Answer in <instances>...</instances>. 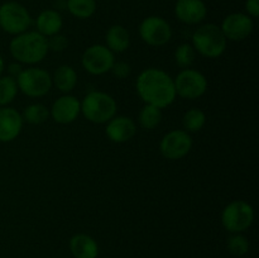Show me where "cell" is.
I'll use <instances>...</instances> for the list:
<instances>
[{"label": "cell", "instance_id": "12", "mask_svg": "<svg viewBox=\"0 0 259 258\" xmlns=\"http://www.w3.org/2000/svg\"><path fill=\"white\" fill-rule=\"evenodd\" d=\"M223 34L227 40L233 42H242L252 34L254 29L253 19L244 13H232L227 15L220 25Z\"/></svg>", "mask_w": 259, "mask_h": 258}, {"label": "cell", "instance_id": "16", "mask_svg": "<svg viewBox=\"0 0 259 258\" xmlns=\"http://www.w3.org/2000/svg\"><path fill=\"white\" fill-rule=\"evenodd\" d=\"M175 14L180 22L189 25L201 23L207 15V8L202 0H177Z\"/></svg>", "mask_w": 259, "mask_h": 258}, {"label": "cell", "instance_id": "31", "mask_svg": "<svg viewBox=\"0 0 259 258\" xmlns=\"http://www.w3.org/2000/svg\"><path fill=\"white\" fill-rule=\"evenodd\" d=\"M8 76H10V77L13 78H17L18 76H19V73L23 71V66L22 63L19 62H14V63H10L9 66H8Z\"/></svg>", "mask_w": 259, "mask_h": 258}, {"label": "cell", "instance_id": "23", "mask_svg": "<svg viewBox=\"0 0 259 258\" xmlns=\"http://www.w3.org/2000/svg\"><path fill=\"white\" fill-rule=\"evenodd\" d=\"M184 131L187 133H196L200 132L206 124V114L199 108H191L184 114L182 118Z\"/></svg>", "mask_w": 259, "mask_h": 258}, {"label": "cell", "instance_id": "18", "mask_svg": "<svg viewBox=\"0 0 259 258\" xmlns=\"http://www.w3.org/2000/svg\"><path fill=\"white\" fill-rule=\"evenodd\" d=\"M62 25V17H61V14L57 10L53 9L43 10L42 13H39V15L37 17V20H35L37 32L46 38L57 34V33H61Z\"/></svg>", "mask_w": 259, "mask_h": 258}, {"label": "cell", "instance_id": "20", "mask_svg": "<svg viewBox=\"0 0 259 258\" xmlns=\"http://www.w3.org/2000/svg\"><path fill=\"white\" fill-rule=\"evenodd\" d=\"M77 85V72L70 65H61L52 75V86H56L61 93L70 94Z\"/></svg>", "mask_w": 259, "mask_h": 258}, {"label": "cell", "instance_id": "11", "mask_svg": "<svg viewBox=\"0 0 259 258\" xmlns=\"http://www.w3.org/2000/svg\"><path fill=\"white\" fill-rule=\"evenodd\" d=\"M192 148V138L184 129H174L162 137L159 142V151L164 158L177 161L190 153Z\"/></svg>", "mask_w": 259, "mask_h": 258}, {"label": "cell", "instance_id": "24", "mask_svg": "<svg viewBox=\"0 0 259 258\" xmlns=\"http://www.w3.org/2000/svg\"><path fill=\"white\" fill-rule=\"evenodd\" d=\"M67 9L78 19H88L96 12L95 0H67Z\"/></svg>", "mask_w": 259, "mask_h": 258}, {"label": "cell", "instance_id": "4", "mask_svg": "<svg viewBox=\"0 0 259 258\" xmlns=\"http://www.w3.org/2000/svg\"><path fill=\"white\" fill-rule=\"evenodd\" d=\"M192 47L206 58H218L225 52L228 40L219 25L214 23L200 25L192 34Z\"/></svg>", "mask_w": 259, "mask_h": 258}, {"label": "cell", "instance_id": "6", "mask_svg": "<svg viewBox=\"0 0 259 258\" xmlns=\"http://www.w3.org/2000/svg\"><path fill=\"white\" fill-rule=\"evenodd\" d=\"M18 90L28 98H42L52 89V76L40 67L23 68L17 78Z\"/></svg>", "mask_w": 259, "mask_h": 258}, {"label": "cell", "instance_id": "5", "mask_svg": "<svg viewBox=\"0 0 259 258\" xmlns=\"http://www.w3.org/2000/svg\"><path fill=\"white\" fill-rule=\"evenodd\" d=\"M254 222V209L244 200H233L222 211V224L230 234L244 233Z\"/></svg>", "mask_w": 259, "mask_h": 258}, {"label": "cell", "instance_id": "28", "mask_svg": "<svg viewBox=\"0 0 259 258\" xmlns=\"http://www.w3.org/2000/svg\"><path fill=\"white\" fill-rule=\"evenodd\" d=\"M47 45L50 51H53V52H62V51H65L67 48L68 40L65 35L61 34V33H57V34L51 35V37L47 38Z\"/></svg>", "mask_w": 259, "mask_h": 258}, {"label": "cell", "instance_id": "26", "mask_svg": "<svg viewBox=\"0 0 259 258\" xmlns=\"http://www.w3.org/2000/svg\"><path fill=\"white\" fill-rule=\"evenodd\" d=\"M195 57H196V51L194 50L191 43H182L175 50L174 53L175 62L182 70L191 67L192 63L195 62Z\"/></svg>", "mask_w": 259, "mask_h": 258}, {"label": "cell", "instance_id": "15", "mask_svg": "<svg viewBox=\"0 0 259 258\" xmlns=\"http://www.w3.org/2000/svg\"><path fill=\"white\" fill-rule=\"evenodd\" d=\"M137 133V124L125 115H115L106 123L105 134L114 143H125Z\"/></svg>", "mask_w": 259, "mask_h": 258}, {"label": "cell", "instance_id": "3", "mask_svg": "<svg viewBox=\"0 0 259 258\" xmlns=\"http://www.w3.org/2000/svg\"><path fill=\"white\" fill-rule=\"evenodd\" d=\"M118 105L108 93L94 90L81 100V114L94 124H105L116 115Z\"/></svg>", "mask_w": 259, "mask_h": 258}, {"label": "cell", "instance_id": "1", "mask_svg": "<svg viewBox=\"0 0 259 258\" xmlns=\"http://www.w3.org/2000/svg\"><path fill=\"white\" fill-rule=\"evenodd\" d=\"M136 89L144 104L159 109L168 108L177 98L174 78L161 68L149 67L142 71L136 81Z\"/></svg>", "mask_w": 259, "mask_h": 258}, {"label": "cell", "instance_id": "13", "mask_svg": "<svg viewBox=\"0 0 259 258\" xmlns=\"http://www.w3.org/2000/svg\"><path fill=\"white\" fill-rule=\"evenodd\" d=\"M81 114V101L76 96L65 94L53 101L50 116L58 124H71Z\"/></svg>", "mask_w": 259, "mask_h": 258}, {"label": "cell", "instance_id": "9", "mask_svg": "<svg viewBox=\"0 0 259 258\" xmlns=\"http://www.w3.org/2000/svg\"><path fill=\"white\" fill-rule=\"evenodd\" d=\"M115 62L114 53L105 45H93L83 51L81 56V65L83 70L94 76H100L110 72Z\"/></svg>", "mask_w": 259, "mask_h": 258}, {"label": "cell", "instance_id": "14", "mask_svg": "<svg viewBox=\"0 0 259 258\" xmlns=\"http://www.w3.org/2000/svg\"><path fill=\"white\" fill-rule=\"evenodd\" d=\"M22 114L10 106L0 108V142L9 143L19 137L23 129Z\"/></svg>", "mask_w": 259, "mask_h": 258}, {"label": "cell", "instance_id": "27", "mask_svg": "<svg viewBox=\"0 0 259 258\" xmlns=\"http://www.w3.org/2000/svg\"><path fill=\"white\" fill-rule=\"evenodd\" d=\"M249 240L243 233H234L227 239V248L233 255L242 257L249 252Z\"/></svg>", "mask_w": 259, "mask_h": 258}, {"label": "cell", "instance_id": "30", "mask_svg": "<svg viewBox=\"0 0 259 258\" xmlns=\"http://www.w3.org/2000/svg\"><path fill=\"white\" fill-rule=\"evenodd\" d=\"M245 10L250 18H257L259 15V0H247Z\"/></svg>", "mask_w": 259, "mask_h": 258}, {"label": "cell", "instance_id": "22", "mask_svg": "<svg viewBox=\"0 0 259 258\" xmlns=\"http://www.w3.org/2000/svg\"><path fill=\"white\" fill-rule=\"evenodd\" d=\"M20 114H22L23 121L32 125H39L50 118V109L40 103H33L25 106L23 113Z\"/></svg>", "mask_w": 259, "mask_h": 258}, {"label": "cell", "instance_id": "2", "mask_svg": "<svg viewBox=\"0 0 259 258\" xmlns=\"http://www.w3.org/2000/svg\"><path fill=\"white\" fill-rule=\"evenodd\" d=\"M9 52L15 62L22 65H37L47 57L48 45L47 38L43 37L37 30H27L24 33L14 35L9 43Z\"/></svg>", "mask_w": 259, "mask_h": 258}, {"label": "cell", "instance_id": "32", "mask_svg": "<svg viewBox=\"0 0 259 258\" xmlns=\"http://www.w3.org/2000/svg\"><path fill=\"white\" fill-rule=\"evenodd\" d=\"M4 70H5V62H4V58L2 57V55H0V77L3 76V73H4Z\"/></svg>", "mask_w": 259, "mask_h": 258}, {"label": "cell", "instance_id": "25", "mask_svg": "<svg viewBox=\"0 0 259 258\" xmlns=\"http://www.w3.org/2000/svg\"><path fill=\"white\" fill-rule=\"evenodd\" d=\"M18 85L15 78L8 75H3L0 77V108L8 106L14 101L18 94Z\"/></svg>", "mask_w": 259, "mask_h": 258}, {"label": "cell", "instance_id": "29", "mask_svg": "<svg viewBox=\"0 0 259 258\" xmlns=\"http://www.w3.org/2000/svg\"><path fill=\"white\" fill-rule=\"evenodd\" d=\"M131 65L128 62H124V61H118V62H114L113 67H111L110 72L115 76L119 80H123L126 78L131 75Z\"/></svg>", "mask_w": 259, "mask_h": 258}, {"label": "cell", "instance_id": "8", "mask_svg": "<svg viewBox=\"0 0 259 258\" xmlns=\"http://www.w3.org/2000/svg\"><path fill=\"white\" fill-rule=\"evenodd\" d=\"M32 24V17L24 5L17 2H7L0 5V28L5 33L18 35L27 32Z\"/></svg>", "mask_w": 259, "mask_h": 258}, {"label": "cell", "instance_id": "19", "mask_svg": "<svg viewBox=\"0 0 259 258\" xmlns=\"http://www.w3.org/2000/svg\"><path fill=\"white\" fill-rule=\"evenodd\" d=\"M105 46L113 53H123L131 46V34L123 25H111L105 34Z\"/></svg>", "mask_w": 259, "mask_h": 258}, {"label": "cell", "instance_id": "10", "mask_svg": "<svg viewBox=\"0 0 259 258\" xmlns=\"http://www.w3.org/2000/svg\"><path fill=\"white\" fill-rule=\"evenodd\" d=\"M142 40L152 47H162L172 38V28L164 18L152 15L142 20L139 25Z\"/></svg>", "mask_w": 259, "mask_h": 258}, {"label": "cell", "instance_id": "7", "mask_svg": "<svg viewBox=\"0 0 259 258\" xmlns=\"http://www.w3.org/2000/svg\"><path fill=\"white\" fill-rule=\"evenodd\" d=\"M176 95L185 100H196L207 91V78L200 71L194 68H184L174 78Z\"/></svg>", "mask_w": 259, "mask_h": 258}, {"label": "cell", "instance_id": "17", "mask_svg": "<svg viewBox=\"0 0 259 258\" xmlns=\"http://www.w3.org/2000/svg\"><path fill=\"white\" fill-rule=\"evenodd\" d=\"M70 250L75 258H98L99 244L91 235L77 233L70 239Z\"/></svg>", "mask_w": 259, "mask_h": 258}, {"label": "cell", "instance_id": "21", "mask_svg": "<svg viewBox=\"0 0 259 258\" xmlns=\"http://www.w3.org/2000/svg\"><path fill=\"white\" fill-rule=\"evenodd\" d=\"M162 118H163L162 109L157 108L154 105H149V104H144L143 108L139 111L138 121L142 128L147 129V131H152V129H156L161 124Z\"/></svg>", "mask_w": 259, "mask_h": 258}]
</instances>
